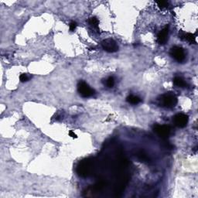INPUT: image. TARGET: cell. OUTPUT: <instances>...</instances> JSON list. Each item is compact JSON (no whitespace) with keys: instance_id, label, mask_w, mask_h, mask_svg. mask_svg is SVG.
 Masks as SVG:
<instances>
[{"instance_id":"cell-1","label":"cell","mask_w":198,"mask_h":198,"mask_svg":"<svg viewBox=\"0 0 198 198\" xmlns=\"http://www.w3.org/2000/svg\"><path fill=\"white\" fill-rule=\"evenodd\" d=\"M94 169H95V164L93 160L86 159L79 163L77 168V173L80 177H88L93 174Z\"/></svg>"},{"instance_id":"cell-2","label":"cell","mask_w":198,"mask_h":198,"mask_svg":"<svg viewBox=\"0 0 198 198\" xmlns=\"http://www.w3.org/2000/svg\"><path fill=\"white\" fill-rule=\"evenodd\" d=\"M160 101V104L161 106L165 108H168V109H171V108L175 107L176 105L177 104V98L173 94H165V95H162L160 98L159 99Z\"/></svg>"},{"instance_id":"cell-3","label":"cell","mask_w":198,"mask_h":198,"mask_svg":"<svg viewBox=\"0 0 198 198\" xmlns=\"http://www.w3.org/2000/svg\"><path fill=\"white\" fill-rule=\"evenodd\" d=\"M77 91L80 95L83 98H89L95 95V90L92 89L91 87L84 81H80L77 85Z\"/></svg>"},{"instance_id":"cell-4","label":"cell","mask_w":198,"mask_h":198,"mask_svg":"<svg viewBox=\"0 0 198 198\" xmlns=\"http://www.w3.org/2000/svg\"><path fill=\"white\" fill-rule=\"evenodd\" d=\"M153 129H154L155 132L162 138H167L171 132V128L169 125H156Z\"/></svg>"},{"instance_id":"cell-5","label":"cell","mask_w":198,"mask_h":198,"mask_svg":"<svg viewBox=\"0 0 198 198\" xmlns=\"http://www.w3.org/2000/svg\"><path fill=\"white\" fill-rule=\"evenodd\" d=\"M170 55L179 63L184 61L185 57H186L183 49L180 47H174L170 50Z\"/></svg>"},{"instance_id":"cell-6","label":"cell","mask_w":198,"mask_h":198,"mask_svg":"<svg viewBox=\"0 0 198 198\" xmlns=\"http://www.w3.org/2000/svg\"><path fill=\"white\" fill-rule=\"evenodd\" d=\"M102 48L109 53H114L118 50V47L115 41L112 39H107L102 42Z\"/></svg>"},{"instance_id":"cell-7","label":"cell","mask_w":198,"mask_h":198,"mask_svg":"<svg viewBox=\"0 0 198 198\" xmlns=\"http://www.w3.org/2000/svg\"><path fill=\"white\" fill-rule=\"evenodd\" d=\"M174 122L178 128H184L188 123V116L184 114H177L174 116Z\"/></svg>"},{"instance_id":"cell-8","label":"cell","mask_w":198,"mask_h":198,"mask_svg":"<svg viewBox=\"0 0 198 198\" xmlns=\"http://www.w3.org/2000/svg\"><path fill=\"white\" fill-rule=\"evenodd\" d=\"M168 34H169V29L168 27H165L160 34H158V42L160 44H165L168 41Z\"/></svg>"},{"instance_id":"cell-9","label":"cell","mask_w":198,"mask_h":198,"mask_svg":"<svg viewBox=\"0 0 198 198\" xmlns=\"http://www.w3.org/2000/svg\"><path fill=\"white\" fill-rule=\"evenodd\" d=\"M180 38L188 41L190 44H196V37L192 34H183L180 35Z\"/></svg>"},{"instance_id":"cell-10","label":"cell","mask_w":198,"mask_h":198,"mask_svg":"<svg viewBox=\"0 0 198 198\" xmlns=\"http://www.w3.org/2000/svg\"><path fill=\"white\" fill-rule=\"evenodd\" d=\"M126 101L128 102V103L131 104V105H138V104L142 102V99H141L139 97L135 96V95H131L127 97Z\"/></svg>"},{"instance_id":"cell-11","label":"cell","mask_w":198,"mask_h":198,"mask_svg":"<svg viewBox=\"0 0 198 198\" xmlns=\"http://www.w3.org/2000/svg\"><path fill=\"white\" fill-rule=\"evenodd\" d=\"M174 84L179 88H185L187 86V83L183 79L180 77H176L174 79Z\"/></svg>"},{"instance_id":"cell-12","label":"cell","mask_w":198,"mask_h":198,"mask_svg":"<svg viewBox=\"0 0 198 198\" xmlns=\"http://www.w3.org/2000/svg\"><path fill=\"white\" fill-rule=\"evenodd\" d=\"M89 24L91 26H92L95 28L98 29V24H99V21H98V19H97L96 17H91L90 18L89 21H88Z\"/></svg>"},{"instance_id":"cell-13","label":"cell","mask_w":198,"mask_h":198,"mask_svg":"<svg viewBox=\"0 0 198 198\" xmlns=\"http://www.w3.org/2000/svg\"><path fill=\"white\" fill-rule=\"evenodd\" d=\"M105 84H106V86L109 87V88H112V87L114 86L115 84V79L114 77H110L106 80L105 81Z\"/></svg>"},{"instance_id":"cell-14","label":"cell","mask_w":198,"mask_h":198,"mask_svg":"<svg viewBox=\"0 0 198 198\" xmlns=\"http://www.w3.org/2000/svg\"><path fill=\"white\" fill-rule=\"evenodd\" d=\"M156 3L160 9H165L168 6V2L167 1H157Z\"/></svg>"},{"instance_id":"cell-15","label":"cell","mask_w":198,"mask_h":198,"mask_svg":"<svg viewBox=\"0 0 198 198\" xmlns=\"http://www.w3.org/2000/svg\"><path fill=\"white\" fill-rule=\"evenodd\" d=\"M30 78V76H29L27 74H22L19 77V80L21 82H26L28 81Z\"/></svg>"},{"instance_id":"cell-16","label":"cell","mask_w":198,"mask_h":198,"mask_svg":"<svg viewBox=\"0 0 198 198\" xmlns=\"http://www.w3.org/2000/svg\"><path fill=\"white\" fill-rule=\"evenodd\" d=\"M77 27V23L76 22H71L70 23V31H74Z\"/></svg>"},{"instance_id":"cell-17","label":"cell","mask_w":198,"mask_h":198,"mask_svg":"<svg viewBox=\"0 0 198 198\" xmlns=\"http://www.w3.org/2000/svg\"><path fill=\"white\" fill-rule=\"evenodd\" d=\"M69 135H70V137H72V138H76L77 137V135H76V134L74 133V132L73 131H69Z\"/></svg>"}]
</instances>
